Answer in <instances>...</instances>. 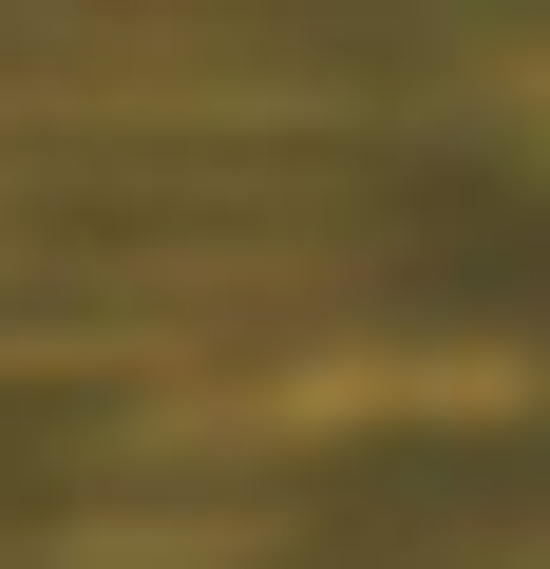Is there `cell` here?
<instances>
[{
  "mask_svg": "<svg viewBox=\"0 0 550 569\" xmlns=\"http://www.w3.org/2000/svg\"><path fill=\"white\" fill-rule=\"evenodd\" d=\"M512 114H531V152H550V58H531V77H512Z\"/></svg>",
  "mask_w": 550,
  "mask_h": 569,
  "instance_id": "cell-1",
  "label": "cell"
}]
</instances>
